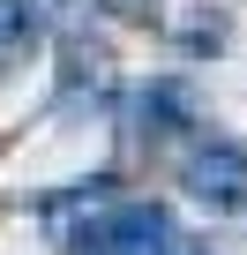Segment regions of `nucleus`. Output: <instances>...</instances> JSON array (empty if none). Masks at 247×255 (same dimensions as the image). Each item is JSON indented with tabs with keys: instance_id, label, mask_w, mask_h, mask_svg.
<instances>
[{
	"instance_id": "obj_2",
	"label": "nucleus",
	"mask_w": 247,
	"mask_h": 255,
	"mask_svg": "<svg viewBox=\"0 0 247 255\" xmlns=\"http://www.w3.org/2000/svg\"><path fill=\"white\" fill-rule=\"evenodd\" d=\"M187 195L210 203V210H240L247 203V150H225V143L195 150L187 158Z\"/></svg>"
},
{
	"instance_id": "obj_3",
	"label": "nucleus",
	"mask_w": 247,
	"mask_h": 255,
	"mask_svg": "<svg viewBox=\"0 0 247 255\" xmlns=\"http://www.w3.org/2000/svg\"><path fill=\"white\" fill-rule=\"evenodd\" d=\"M30 30H38V8H30V0H0V53L30 45Z\"/></svg>"
},
{
	"instance_id": "obj_1",
	"label": "nucleus",
	"mask_w": 247,
	"mask_h": 255,
	"mask_svg": "<svg viewBox=\"0 0 247 255\" xmlns=\"http://www.w3.org/2000/svg\"><path fill=\"white\" fill-rule=\"evenodd\" d=\"M75 248H82V255H172L180 233H172V218H165L158 203H120V210H105V225H90Z\"/></svg>"
}]
</instances>
